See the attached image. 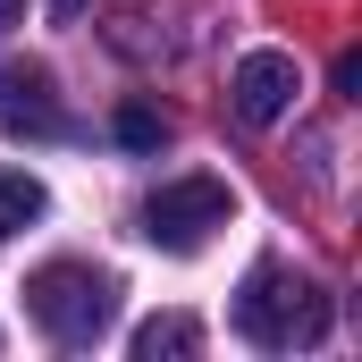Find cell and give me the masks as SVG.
Listing matches in <instances>:
<instances>
[{
  "instance_id": "obj_4",
  "label": "cell",
  "mask_w": 362,
  "mask_h": 362,
  "mask_svg": "<svg viewBox=\"0 0 362 362\" xmlns=\"http://www.w3.org/2000/svg\"><path fill=\"white\" fill-rule=\"evenodd\" d=\"M0 135H17V144H51V135H68L59 76H51L42 59H0Z\"/></svg>"
},
{
  "instance_id": "obj_2",
  "label": "cell",
  "mask_w": 362,
  "mask_h": 362,
  "mask_svg": "<svg viewBox=\"0 0 362 362\" xmlns=\"http://www.w3.org/2000/svg\"><path fill=\"white\" fill-rule=\"evenodd\" d=\"M236 329L253 337V346H320L329 337V295L312 286V278L278 270V262H262V270L245 278V295H236Z\"/></svg>"
},
{
  "instance_id": "obj_6",
  "label": "cell",
  "mask_w": 362,
  "mask_h": 362,
  "mask_svg": "<svg viewBox=\"0 0 362 362\" xmlns=\"http://www.w3.org/2000/svg\"><path fill=\"white\" fill-rule=\"evenodd\" d=\"M42 177H25V169H0V236H17V228H34L42 219Z\"/></svg>"
},
{
  "instance_id": "obj_9",
  "label": "cell",
  "mask_w": 362,
  "mask_h": 362,
  "mask_svg": "<svg viewBox=\"0 0 362 362\" xmlns=\"http://www.w3.org/2000/svg\"><path fill=\"white\" fill-rule=\"evenodd\" d=\"M42 8H51V17H59V25H76V17H85L93 0H42Z\"/></svg>"
},
{
  "instance_id": "obj_7",
  "label": "cell",
  "mask_w": 362,
  "mask_h": 362,
  "mask_svg": "<svg viewBox=\"0 0 362 362\" xmlns=\"http://www.w3.org/2000/svg\"><path fill=\"white\" fill-rule=\"evenodd\" d=\"M202 346V329L185 320V312H160V320H144L135 329V362H160V354H194Z\"/></svg>"
},
{
  "instance_id": "obj_1",
  "label": "cell",
  "mask_w": 362,
  "mask_h": 362,
  "mask_svg": "<svg viewBox=\"0 0 362 362\" xmlns=\"http://www.w3.org/2000/svg\"><path fill=\"white\" fill-rule=\"evenodd\" d=\"M25 312H34L42 337H59V346H93V337L118 320V278L93 270V262H42V270L25 278Z\"/></svg>"
},
{
  "instance_id": "obj_10",
  "label": "cell",
  "mask_w": 362,
  "mask_h": 362,
  "mask_svg": "<svg viewBox=\"0 0 362 362\" xmlns=\"http://www.w3.org/2000/svg\"><path fill=\"white\" fill-rule=\"evenodd\" d=\"M25 25V0H0V34H17Z\"/></svg>"
},
{
  "instance_id": "obj_8",
  "label": "cell",
  "mask_w": 362,
  "mask_h": 362,
  "mask_svg": "<svg viewBox=\"0 0 362 362\" xmlns=\"http://www.w3.org/2000/svg\"><path fill=\"white\" fill-rule=\"evenodd\" d=\"M110 127H118V144H127V152H160V144H169V118H160L152 101H118V118H110Z\"/></svg>"
},
{
  "instance_id": "obj_5",
  "label": "cell",
  "mask_w": 362,
  "mask_h": 362,
  "mask_svg": "<svg viewBox=\"0 0 362 362\" xmlns=\"http://www.w3.org/2000/svg\"><path fill=\"white\" fill-rule=\"evenodd\" d=\"M228 93H236V118L245 127H278L295 110V59L286 51H245L236 76H228Z\"/></svg>"
},
{
  "instance_id": "obj_3",
  "label": "cell",
  "mask_w": 362,
  "mask_h": 362,
  "mask_svg": "<svg viewBox=\"0 0 362 362\" xmlns=\"http://www.w3.org/2000/svg\"><path fill=\"white\" fill-rule=\"evenodd\" d=\"M228 219H236V185H228V177H202V169L152 185V202H144V236H152L160 253H202Z\"/></svg>"
}]
</instances>
